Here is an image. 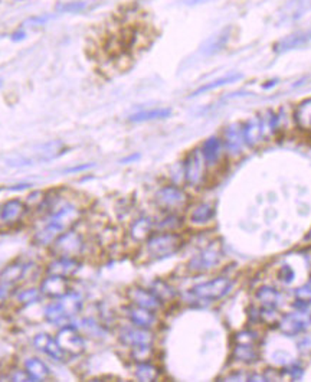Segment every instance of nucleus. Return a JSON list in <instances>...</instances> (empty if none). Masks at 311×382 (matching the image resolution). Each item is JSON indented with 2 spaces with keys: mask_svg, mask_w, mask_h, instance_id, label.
Masks as SVG:
<instances>
[{
  "mask_svg": "<svg viewBox=\"0 0 311 382\" xmlns=\"http://www.w3.org/2000/svg\"><path fill=\"white\" fill-rule=\"evenodd\" d=\"M242 77L241 73H229V74H225L223 77H219V78H215L209 82H206L203 85H200L199 89H196L192 94H190V97H198V96H202L205 93H209V91H214V90H218V89H222V87H227V85H231L236 81H239Z\"/></svg>",
  "mask_w": 311,
  "mask_h": 382,
  "instance_id": "a878e982",
  "label": "nucleus"
},
{
  "mask_svg": "<svg viewBox=\"0 0 311 382\" xmlns=\"http://www.w3.org/2000/svg\"><path fill=\"white\" fill-rule=\"evenodd\" d=\"M199 149H200L203 159L209 169L219 166L225 156H227V153H225L223 143H222V138H220V136H216V134L206 137L202 142V145L199 146Z\"/></svg>",
  "mask_w": 311,
  "mask_h": 382,
  "instance_id": "ddd939ff",
  "label": "nucleus"
},
{
  "mask_svg": "<svg viewBox=\"0 0 311 382\" xmlns=\"http://www.w3.org/2000/svg\"><path fill=\"white\" fill-rule=\"evenodd\" d=\"M82 218V210L79 205L74 202H64V203H55L54 210L50 211V215L48 217V222L61 231L65 233L68 230L74 228L75 225Z\"/></svg>",
  "mask_w": 311,
  "mask_h": 382,
  "instance_id": "0eeeda50",
  "label": "nucleus"
},
{
  "mask_svg": "<svg viewBox=\"0 0 311 382\" xmlns=\"http://www.w3.org/2000/svg\"><path fill=\"white\" fill-rule=\"evenodd\" d=\"M26 38V32L23 29H17L12 33V39L13 41H22Z\"/></svg>",
  "mask_w": 311,
  "mask_h": 382,
  "instance_id": "ea45409f",
  "label": "nucleus"
},
{
  "mask_svg": "<svg viewBox=\"0 0 311 382\" xmlns=\"http://www.w3.org/2000/svg\"><path fill=\"white\" fill-rule=\"evenodd\" d=\"M311 8V0H288L281 9V19L284 22H296Z\"/></svg>",
  "mask_w": 311,
  "mask_h": 382,
  "instance_id": "393cba45",
  "label": "nucleus"
},
{
  "mask_svg": "<svg viewBox=\"0 0 311 382\" xmlns=\"http://www.w3.org/2000/svg\"><path fill=\"white\" fill-rule=\"evenodd\" d=\"M234 280L229 277H216L209 282L194 286L186 293V300L192 304H205L223 299L232 291Z\"/></svg>",
  "mask_w": 311,
  "mask_h": 382,
  "instance_id": "f03ea898",
  "label": "nucleus"
},
{
  "mask_svg": "<svg viewBox=\"0 0 311 382\" xmlns=\"http://www.w3.org/2000/svg\"><path fill=\"white\" fill-rule=\"evenodd\" d=\"M118 340L131 349V348H135V346L153 345L154 335L150 329L137 327L133 325L130 327L121 329V331L118 332Z\"/></svg>",
  "mask_w": 311,
  "mask_h": 382,
  "instance_id": "4468645a",
  "label": "nucleus"
},
{
  "mask_svg": "<svg viewBox=\"0 0 311 382\" xmlns=\"http://www.w3.org/2000/svg\"><path fill=\"white\" fill-rule=\"evenodd\" d=\"M25 371L29 374L32 381H45L50 376V370L39 358H28L25 361Z\"/></svg>",
  "mask_w": 311,
  "mask_h": 382,
  "instance_id": "c756f323",
  "label": "nucleus"
},
{
  "mask_svg": "<svg viewBox=\"0 0 311 382\" xmlns=\"http://www.w3.org/2000/svg\"><path fill=\"white\" fill-rule=\"evenodd\" d=\"M126 316L127 319L131 322V325L137 326V327H143V329H151L158 326L159 319L158 315H156V311L135 306V304H130L126 309Z\"/></svg>",
  "mask_w": 311,
  "mask_h": 382,
  "instance_id": "4be33fe9",
  "label": "nucleus"
},
{
  "mask_svg": "<svg viewBox=\"0 0 311 382\" xmlns=\"http://www.w3.org/2000/svg\"><path fill=\"white\" fill-rule=\"evenodd\" d=\"M28 212V205L21 199H9L0 206V224L13 227L19 224Z\"/></svg>",
  "mask_w": 311,
  "mask_h": 382,
  "instance_id": "f3484780",
  "label": "nucleus"
},
{
  "mask_svg": "<svg viewBox=\"0 0 311 382\" xmlns=\"http://www.w3.org/2000/svg\"><path fill=\"white\" fill-rule=\"evenodd\" d=\"M255 298L258 299L259 303H261V306L276 309V306H279V303H280L281 294L270 286H263L256 290Z\"/></svg>",
  "mask_w": 311,
  "mask_h": 382,
  "instance_id": "72a5a7b5",
  "label": "nucleus"
},
{
  "mask_svg": "<svg viewBox=\"0 0 311 382\" xmlns=\"http://www.w3.org/2000/svg\"><path fill=\"white\" fill-rule=\"evenodd\" d=\"M12 381H32V378L29 376V374L25 370H16L12 375H10Z\"/></svg>",
  "mask_w": 311,
  "mask_h": 382,
  "instance_id": "58836bf2",
  "label": "nucleus"
},
{
  "mask_svg": "<svg viewBox=\"0 0 311 382\" xmlns=\"http://www.w3.org/2000/svg\"><path fill=\"white\" fill-rule=\"evenodd\" d=\"M153 221L147 217H142L135 219L131 225H130V238L135 242H146V239L153 234Z\"/></svg>",
  "mask_w": 311,
  "mask_h": 382,
  "instance_id": "cd10ccee",
  "label": "nucleus"
},
{
  "mask_svg": "<svg viewBox=\"0 0 311 382\" xmlns=\"http://www.w3.org/2000/svg\"><path fill=\"white\" fill-rule=\"evenodd\" d=\"M241 129H242V136H244L247 147L256 149L258 146H261L263 143H265L261 120H259V114L247 118L244 123H241Z\"/></svg>",
  "mask_w": 311,
  "mask_h": 382,
  "instance_id": "a211bd4d",
  "label": "nucleus"
},
{
  "mask_svg": "<svg viewBox=\"0 0 311 382\" xmlns=\"http://www.w3.org/2000/svg\"><path fill=\"white\" fill-rule=\"evenodd\" d=\"M222 143L225 147V153H227L228 158L236 159L244 153V149L247 147L244 136H242L241 123H231L225 126L220 133Z\"/></svg>",
  "mask_w": 311,
  "mask_h": 382,
  "instance_id": "9b49d317",
  "label": "nucleus"
},
{
  "mask_svg": "<svg viewBox=\"0 0 311 382\" xmlns=\"http://www.w3.org/2000/svg\"><path fill=\"white\" fill-rule=\"evenodd\" d=\"M258 334L252 331H242L234 336L232 358L245 365H251L259 359Z\"/></svg>",
  "mask_w": 311,
  "mask_h": 382,
  "instance_id": "39448f33",
  "label": "nucleus"
},
{
  "mask_svg": "<svg viewBox=\"0 0 311 382\" xmlns=\"http://www.w3.org/2000/svg\"><path fill=\"white\" fill-rule=\"evenodd\" d=\"M93 165H84V166H79V167H73L69 169L68 172H79V170H85V169H90Z\"/></svg>",
  "mask_w": 311,
  "mask_h": 382,
  "instance_id": "37998d69",
  "label": "nucleus"
},
{
  "mask_svg": "<svg viewBox=\"0 0 311 382\" xmlns=\"http://www.w3.org/2000/svg\"><path fill=\"white\" fill-rule=\"evenodd\" d=\"M311 42V29H303L296 30L290 35H285L284 38L279 39L274 44V52L275 54H287L290 51L303 48Z\"/></svg>",
  "mask_w": 311,
  "mask_h": 382,
  "instance_id": "2eb2a0df",
  "label": "nucleus"
},
{
  "mask_svg": "<svg viewBox=\"0 0 311 382\" xmlns=\"http://www.w3.org/2000/svg\"><path fill=\"white\" fill-rule=\"evenodd\" d=\"M130 356L135 363L149 362L153 356V345H142V346H135V348H131Z\"/></svg>",
  "mask_w": 311,
  "mask_h": 382,
  "instance_id": "c9c22d12",
  "label": "nucleus"
},
{
  "mask_svg": "<svg viewBox=\"0 0 311 382\" xmlns=\"http://www.w3.org/2000/svg\"><path fill=\"white\" fill-rule=\"evenodd\" d=\"M84 307V299L78 291L69 290L62 298L52 300L44 310V319L50 325H65L78 316Z\"/></svg>",
  "mask_w": 311,
  "mask_h": 382,
  "instance_id": "f257e3e1",
  "label": "nucleus"
},
{
  "mask_svg": "<svg viewBox=\"0 0 311 382\" xmlns=\"http://www.w3.org/2000/svg\"><path fill=\"white\" fill-rule=\"evenodd\" d=\"M79 269H81V263L78 258L55 257L46 264V274H55L69 280L79 271Z\"/></svg>",
  "mask_w": 311,
  "mask_h": 382,
  "instance_id": "6ab92c4d",
  "label": "nucleus"
},
{
  "mask_svg": "<svg viewBox=\"0 0 311 382\" xmlns=\"http://www.w3.org/2000/svg\"><path fill=\"white\" fill-rule=\"evenodd\" d=\"M49 248L55 257L78 258L84 253L85 239L79 231L71 228L62 233Z\"/></svg>",
  "mask_w": 311,
  "mask_h": 382,
  "instance_id": "6e6552de",
  "label": "nucleus"
},
{
  "mask_svg": "<svg viewBox=\"0 0 311 382\" xmlns=\"http://www.w3.org/2000/svg\"><path fill=\"white\" fill-rule=\"evenodd\" d=\"M154 202L166 212H178L189 203V195L176 183H170L154 194Z\"/></svg>",
  "mask_w": 311,
  "mask_h": 382,
  "instance_id": "423d86ee",
  "label": "nucleus"
},
{
  "mask_svg": "<svg viewBox=\"0 0 311 382\" xmlns=\"http://www.w3.org/2000/svg\"><path fill=\"white\" fill-rule=\"evenodd\" d=\"M294 126L304 133H311V98L299 102L292 111Z\"/></svg>",
  "mask_w": 311,
  "mask_h": 382,
  "instance_id": "b1692460",
  "label": "nucleus"
},
{
  "mask_svg": "<svg viewBox=\"0 0 311 382\" xmlns=\"http://www.w3.org/2000/svg\"><path fill=\"white\" fill-rule=\"evenodd\" d=\"M29 264L23 262H15L8 264L0 271V286L12 290L16 284H19L28 274Z\"/></svg>",
  "mask_w": 311,
  "mask_h": 382,
  "instance_id": "5701e85b",
  "label": "nucleus"
},
{
  "mask_svg": "<svg viewBox=\"0 0 311 382\" xmlns=\"http://www.w3.org/2000/svg\"><path fill=\"white\" fill-rule=\"evenodd\" d=\"M222 248L218 241L211 242L209 246L202 248L198 254H195L190 262L187 263V269L192 273H205L211 271L220 263Z\"/></svg>",
  "mask_w": 311,
  "mask_h": 382,
  "instance_id": "9d476101",
  "label": "nucleus"
},
{
  "mask_svg": "<svg viewBox=\"0 0 311 382\" xmlns=\"http://www.w3.org/2000/svg\"><path fill=\"white\" fill-rule=\"evenodd\" d=\"M232 38V26H225L211 35L200 46V54L206 58L215 57L228 48Z\"/></svg>",
  "mask_w": 311,
  "mask_h": 382,
  "instance_id": "f8f14e48",
  "label": "nucleus"
},
{
  "mask_svg": "<svg viewBox=\"0 0 311 382\" xmlns=\"http://www.w3.org/2000/svg\"><path fill=\"white\" fill-rule=\"evenodd\" d=\"M150 290L156 294V296L159 298V300L164 304V303H170L176 299L178 293L171 284H169L166 280L163 279H156L153 280V283L150 284Z\"/></svg>",
  "mask_w": 311,
  "mask_h": 382,
  "instance_id": "7c9ffc66",
  "label": "nucleus"
},
{
  "mask_svg": "<svg viewBox=\"0 0 311 382\" xmlns=\"http://www.w3.org/2000/svg\"><path fill=\"white\" fill-rule=\"evenodd\" d=\"M183 181L192 188H200L207 178V167L199 147L189 150L182 162Z\"/></svg>",
  "mask_w": 311,
  "mask_h": 382,
  "instance_id": "20e7f679",
  "label": "nucleus"
},
{
  "mask_svg": "<svg viewBox=\"0 0 311 382\" xmlns=\"http://www.w3.org/2000/svg\"><path fill=\"white\" fill-rule=\"evenodd\" d=\"M215 218V205L211 202L198 203L189 214V221L194 225H205Z\"/></svg>",
  "mask_w": 311,
  "mask_h": 382,
  "instance_id": "c85d7f7f",
  "label": "nucleus"
},
{
  "mask_svg": "<svg viewBox=\"0 0 311 382\" xmlns=\"http://www.w3.org/2000/svg\"><path fill=\"white\" fill-rule=\"evenodd\" d=\"M183 225V219L176 212H169L166 218H163L159 224V231H167V233H176Z\"/></svg>",
  "mask_w": 311,
  "mask_h": 382,
  "instance_id": "f704fd0d",
  "label": "nucleus"
},
{
  "mask_svg": "<svg viewBox=\"0 0 311 382\" xmlns=\"http://www.w3.org/2000/svg\"><path fill=\"white\" fill-rule=\"evenodd\" d=\"M42 293L39 290V287H28V289H22L17 290L15 294V303L19 307H28L32 306L35 303H38L42 299Z\"/></svg>",
  "mask_w": 311,
  "mask_h": 382,
  "instance_id": "2f4dec72",
  "label": "nucleus"
},
{
  "mask_svg": "<svg viewBox=\"0 0 311 382\" xmlns=\"http://www.w3.org/2000/svg\"><path fill=\"white\" fill-rule=\"evenodd\" d=\"M32 345H33L35 349L42 352L44 355H46L48 358H50L52 361L61 362V361L65 359V354L59 348L57 339L52 338L46 332H41V334L35 335L33 339H32Z\"/></svg>",
  "mask_w": 311,
  "mask_h": 382,
  "instance_id": "aec40b11",
  "label": "nucleus"
},
{
  "mask_svg": "<svg viewBox=\"0 0 311 382\" xmlns=\"http://www.w3.org/2000/svg\"><path fill=\"white\" fill-rule=\"evenodd\" d=\"M206 2H207V0H183V3L186 6H199V5H203Z\"/></svg>",
  "mask_w": 311,
  "mask_h": 382,
  "instance_id": "a19ab883",
  "label": "nucleus"
},
{
  "mask_svg": "<svg viewBox=\"0 0 311 382\" xmlns=\"http://www.w3.org/2000/svg\"><path fill=\"white\" fill-rule=\"evenodd\" d=\"M39 290L44 298L55 300L62 298L65 293L69 291V283L68 279H64V277L55 274H46L41 280Z\"/></svg>",
  "mask_w": 311,
  "mask_h": 382,
  "instance_id": "412c9836",
  "label": "nucleus"
},
{
  "mask_svg": "<svg viewBox=\"0 0 311 382\" xmlns=\"http://www.w3.org/2000/svg\"><path fill=\"white\" fill-rule=\"evenodd\" d=\"M183 246V238L178 233L159 231L146 239V253L151 260H163L175 255Z\"/></svg>",
  "mask_w": 311,
  "mask_h": 382,
  "instance_id": "7ed1b4c3",
  "label": "nucleus"
},
{
  "mask_svg": "<svg viewBox=\"0 0 311 382\" xmlns=\"http://www.w3.org/2000/svg\"><path fill=\"white\" fill-rule=\"evenodd\" d=\"M171 116V109L169 107H156L149 110H142L133 113L129 117L130 123H149V121H158V120H166Z\"/></svg>",
  "mask_w": 311,
  "mask_h": 382,
  "instance_id": "bb28decb",
  "label": "nucleus"
},
{
  "mask_svg": "<svg viewBox=\"0 0 311 382\" xmlns=\"http://www.w3.org/2000/svg\"><path fill=\"white\" fill-rule=\"evenodd\" d=\"M88 6V3L84 2V0H73V2H68L59 6V12H65V13H79L84 12Z\"/></svg>",
  "mask_w": 311,
  "mask_h": 382,
  "instance_id": "e433bc0d",
  "label": "nucleus"
},
{
  "mask_svg": "<svg viewBox=\"0 0 311 382\" xmlns=\"http://www.w3.org/2000/svg\"><path fill=\"white\" fill-rule=\"evenodd\" d=\"M55 339L65 356H79L85 352V339L79 329L73 325H64L57 332Z\"/></svg>",
  "mask_w": 311,
  "mask_h": 382,
  "instance_id": "1a4fd4ad",
  "label": "nucleus"
},
{
  "mask_svg": "<svg viewBox=\"0 0 311 382\" xmlns=\"http://www.w3.org/2000/svg\"><path fill=\"white\" fill-rule=\"evenodd\" d=\"M138 158H140V154H131L130 158H126V159L121 161V163H130L131 161H137Z\"/></svg>",
  "mask_w": 311,
  "mask_h": 382,
  "instance_id": "79ce46f5",
  "label": "nucleus"
},
{
  "mask_svg": "<svg viewBox=\"0 0 311 382\" xmlns=\"http://www.w3.org/2000/svg\"><path fill=\"white\" fill-rule=\"evenodd\" d=\"M81 326L85 329L86 334H90L91 336H101L102 335V327L98 322H95L94 319H82L81 320Z\"/></svg>",
  "mask_w": 311,
  "mask_h": 382,
  "instance_id": "4c0bfd02",
  "label": "nucleus"
},
{
  "mask_svg": "<svg viewBox=\"0 0 311 382\" xmlns=\"http://www.w3.org/2000/svg\"><path fill=\"white\" fill-rule=\"evenodd\" d=\"M134 376L138 381H143V382L158 381L159 376H160V370L156 367L154 363H151L150 361L149 362H140V363H135Z\"/></svg>",
  "mask_w": 311,
  "mask_h": 382,
  "instance_id": "473e14b6",
  "label": "nucleus"
},
{
  "mask_svg": "<svg viewBox=\"0 0 311 382\" xmlns=\"http://www.w3.org/2000/svg\"><path fill=\"white\" fill-rule=\"evenodd\" d=\"M127 299L130 300L131 304L140 306V307H144V309H149V310H153V311H159L164 306L150 289L138 287V286H134V287L129 289Z\"/></svg>",
  "mask_w": 311,
  "mask_h": 382,
  "instance_id": "dca6fc26",
  "label": "nucleus"
}]
</instances>
